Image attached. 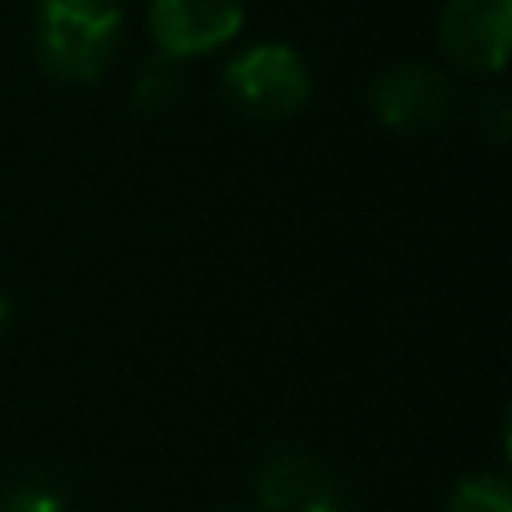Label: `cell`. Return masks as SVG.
I'll return each instance as SVG.
<instances>
[{
    "mask_svg": "<svg viewBox=\"0 0 512 512\" xmlns=\"http://www.w3.org/2000/svg\"><path fill=\"white\" fill-rule=\"evenodd\" d=\"M124 40V16L112 0H44L36 16V56L48 76L68 84L100 80Z\"/></svg>",
    "mask_w": 512,
    "mask_h": 512,
    "instance_id": "obj_1",
    "label": "cell"
},
{
    "mask_svg": "<svg viewBox=\"0 0 512 512\" xmlns=\"http://www.w3.org/2000/svg\"><path fill=\"white\" fill-rule=\"evenodd\" d=\"M224 96L252 120L296 116L312 96V72L304 56L280 40H260L224 64Z\"/></svg>",
    "mask_w": 512,
    "mask_h": 512,
    "instance_id": "obj_2",
    "label": "cell"
},
{
    "mask_svg": "<svg viewBox=\"0 0 512 512\" xmlns=\"http://www.w3.org/2000/svg\"><path fill=\"white\" fill-rule=\"evenodd\" d=\"M372 116L396 132H432L452 116L456 92L448 76L432 64L408 60L384 68L368 88Z\"/></svg>",
    "mask_w": 512,
    "mask_h": 512,
    "instance_id": "obj_3",
    "label": "cell"
},
{
    "mask_svg": "<svg viewBox=\"0 0 512 512\" xmlns=\"http://www.w3.org/2000/svg\"><path fill=\"white\" fill-rule=\"evenodd\" d=\"M436 40L452 64L500 76L512 44V0H448L436 20Z\"/></svg>",
    "mask_w": 512,
    "mask_h": 512,
    "instance_id": "obj_4",
    "label": "cell"
},
{
    "mask_svg": "<svg viewBox=\"0 0 512 512\" xmlns=\"http://www.w3.org/2000/svg\"><path fill=\"white\" fill-rule=\"evenodd\" d=\"M244 24V0H152L148 32L156 52L192 60L236 40Z\"/></svg>",
    "mask_w": 512,
    "mask_h": 512,
    "instance_id": "obj_5",
    "label": "cell"
},
{
    "mask_svg": "<svg viewBox=\"0 0 512 512\" xmlns=\"http://www.w3.org/2000/svg\"><path fill=\"white\" fill-rule=\"evenodd\" d=\"M256 500L264 512H312L340 504L336 476L304 448H276L256 468Z\"/></svg>",
    "mask_w": 512,
    "mask_h": 512,
    "instance_id": "obj_6",
    "label": "cell"
},
{
    "mask_svg": "<svg viewBox=\"0 0 512 512\" xmlns=\"http://www.w3.org/2000/svg\"><path fill=\"white\" fill-rule=\"evenodd\" d=\"M180 88H184L180 60H172V56H164V52H152V56L140 64L136 80H132V104H136L140 112H164V108L176 104Z\"/></svg>",
    "mask_w": 512,
    "mask_h": 512,
    "instance_id": "obj_7",
    "label": "cell"
},
{
    "mask_svg": "<svg viewBox=\"0 0 512 512\" xmlns=\"http://www.w3.org/2000/svg\"><path fill=\"white\" fill-rule=\"evenodd\" d=\"M444 512H512V488L504 472H472L448 492Z\"/></svg>",
    "mask_w": 512,
    "mask_h": 512,
    "instance_id": "obj_8",
    "label": "cell"
},
{
    "mask_svg": "<svg viewBox=\"0 0 512 512\" xmlns=\"http://www.w3.org/2000/svg\"><path fill=\"white\" fill-rule=\"evenodd\" d=\"M0 512H68L64 496L48 480H12L0 488Z\"/></svg>",
    "mask_w": 512,
    "mask_h": 512,
    "instance_id": "obj_9",
    "label": "cell"
},
{
    "mask_svg": "<svg viewBox=\"0 0 512 512\" xmlns=\"http://www.w3.org/2000/svg\"><path fill=\"white\" fill-rule=\"evenodd\" d=\"M476 124L480 132L492 140V144H504L508 132H512V104L500 88H488L480 100H476Z\"/></svg>",
    "mask_w": 512,
    "mask_h": 512,
    "instance_id": "obj_10",
    "label": "cell"
},
{
    "mask_svg": "<svg viewBox=\"0 0 512 512\" xmlns=\"http://www.w3.org/2000/svg\"><path fill=\"white\" fill-rule=\"evenodd\" d=\"M8 324V300H4V292H0V328Z\"/></svg>",
    "mask_w": 512,
    "mask_h": 512,
    "instance_id": "obj_11",
    "label": "cell"
},
{
    "mask_svg": "<svg viewBox=\"0 0 512 512\" xmlns=\"http://www.w3.org/2000/svg\"><path fill=\"white\" fill-rule=\"evenodd\" d=\"M312 512H344L340 504H324V508H312Z\"/></svg>",
    "mask_w": 512,
    "mask_h": 512,
    "instance_id": "obj_12",
    "label": "cell"
},
{
    "mask_svg": "<svg viewBox=\"0 0 512 512\" xmlns=\"http://www.w3.org/2000/svg\"><path fill=\"white\" fill-rule=\"evenodd\" d=\"M224 512H244V508H224Z\"/></svg>",
    "mask_w": 512,
    "mask_h": 512,
    "instance_id": "obj_13",
    "label": "cell"
},
{
    "mask_svg": "<svg viewBox=\"0 0 512 512\" xmlns=\"http://www.w3.org/2000/svg\"><path fill=\"white\" fill-rule=\"evenodd\" d=\"M36 4H44V0H36Z\"/></svg>",
    "mask_w": 512,
    "mask_h": 512,
    "instance_id": "obj_14",
    "label": "cell"
}]
</instances>
